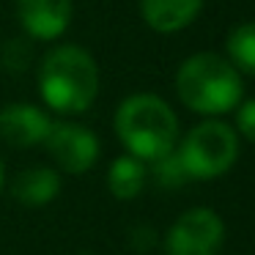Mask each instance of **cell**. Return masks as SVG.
Listing matches in <instances>:
<instances>
[{
    "label": "cell",
    "mask_w": 255,
    "mask_h": 255,
    "mask_svg": "<svg viewBox=\"0 0 255 255\" xmlns=\"http://www.w3.org/2000/svg\"><path fill=\"white\" fill-rule=\"evenodd\" d=\"M50 116L33 105H8L0 110V140L14 148L41 145L50 134Z\"/></svg>",
    "instance_id": "cell-7"
},
{
    "label": "cell",
    "mask_w": 255,
    "mask_h": 255,
    "mask_svg": "<svg viewBox=\"0 0 255 255\" xmlns=\"http://www.w3.org/2000/svg\"><path fill=\"white\" fill-rule=\"evenodd\" d=\"M0 189H3V162H0Z\"/></svg>",
    "instance_id": "cell-15"
},
{
    "label": "cell",
    "mask_w": 255,
    "mask_h": 255,
    "mask_svg": "<svg viewBox=\"0 0 255 255\" xmlns=\"http://www.w3.org/2000/svg\"><path fill=\"white\" fill-rule=\"evenodd\" d=\"M154 176L162 187H178V184L189 181L178 154H167V156H162V159H156L154 162Z\"/></svg>",
    "instance_id": "cell-13"
},
{
    "label": "cell",
    "mask_w": 255,
    "mask_h": 255,
    "mask_svg": "<svg viewBox=\"0 0 255 255\" xmlns=\"http://www.w3.org/2000/svg\"><path fill=\"white\" fill-rule=\"evenodd\" d=\"M145 178H148V170L145 165L137 159V156L127 154L118 156V159L110 162V170H107V189H110L113 198L118 200H132L143 192Z\"/></svg>",
    "instance_id": "cell-11"
},
{
    "label": "cell",
    "mask_w": 255,
    "mask_h": 255,
    "mask_svg": "<svg viewBox=\"0 0 255 255\" xmlns=\"http://www.w3.org/2000/svg\"><path fill=\"white\" fill-rule=\"evenodd\" d=\"M61 192V176L52 167H28L11 181V195L22 206H47Z\"/></svg>",
    "instance_id": "cell-10"
},
{
    "label": "cell",
    "mask_w": 255,
    "mask_h": 255,
    "mask_svg": "<svg viewBox=\"0 0 255 255\" xmlns=\"http://www.w3.org/2000/svg\"><path fill=\"white\" fill-rule=\"evenodd\" d=\"M225 242V222L214 209H189L170 225L165 236L167 255H217Z\"/></svg>",
    "instance_id": "cell-5"
},
{
    "label": "cell",
    "mask_w": 255,
    "mask_h": 255,
    "mask_svg": "<svg viewBox=\"0 0 255 255\" xmlns=\"http://www.w3.org/2000/svg\"><path fill=\"white\" fill-rule=\"evenodd\" d=\"M242 74L231 61L214 52H198L178 66L176 94L189 110L220 116L242 102Z\"/></svg>",
    "instance_id": "cell-3"
},
{
    "label": "cell",
    "mask_w": 255,
    "mask_h": 255,
    "mask_svg": "<svg viewBox=\"0 0 255 255\" xmlns=\"http://www.w3.org/2000/svg\"><path fill=\"white\" fill-rule=\"evenodd\" d=\"M236 127H239V134H242V137H247L250 143H255V99H247V102L239 105Z\"/></svg>",
    "instance_id": "cell-14"
},
{
    "label": "cell",
    "mask_w": 255,
    "mask_h": 255,
    "mask_svg": "<svg viewBox=\"0 0 255 255\" xmlns=\"http://www.w3.org/2000/svg\"><path fill=\"white\" fill-rule=\"evenodd\" d=\"M116 134L140 162H156L176 148L178 118L165 99L154 94H134L118 107Z\"/></svg>",
    "instance_id": "cell-1"
},
{
    "label": "cell",
    "mask_w": 255,
    "mask_h": 255,
    "mask_svg": "<svg viewBox=\"0 0 255 255\" xmlns=\"http://www.w3.org/2000/svg\"><path fill=\"white\" fill-rule=\"evenodd\" d=\"M228 55L231 63L244 74L255 77V22H244L228 36Z\"/></svg>",
    "instance_id": "cell-12"
},
{
    "label": "cell",
    "mask_w": 255,
    "mask_h": 255,
    "mask_svg": "<svg viewBox=\"0 0 255 255\" xmlns=\"http://www.w3.org/2000/svg\"><path fill=\"white\" fill-rule=\"evenodd\" d=\"M239 137L225 121H203L184 137L178 159L189 178H217L233 167Z\"/></svg>",
    "instance_id": "cell-4"
},
{
    "label": "cell",
    "mask_w": 255,
    "mask_h": 255,
    "mask_svg": "<svg viewBox=\"0 0 255 255\" xmlns=\"http://www.w3.org/2000/svg\"><path fill=\"white\" fill-rule=\"evenodd\" d=\"M39 91L41 99L55 113L74 116L85 113L99 91V69L96 61L74 44L55 47L47 52L39 69Z\"/></svg>",
    "instance_id": "cell-2"
},
{
    "label": "cell",
    "mask_w": 255,
    "mask_h": 255,
    "mask_svg": "<svg viewBox=\"0 0 255 255\" xmlns=\"http://www.w3.org/2000/svg\"><path fill=\"white\" fill-rule=\"evenodd\" d=\"M143 19L156 33H176L187 28L203 8V0H143Z\"/></svg>",
    "instance_id": "cell-9"
},
{
    "label": "cell",
    "mask_w": 255,
    "mask_h": 255,
    "mask_svg": "<svg viewBox=\"0 0 255 255\" xmlns=\"http://www.w3.org/2000/svg\"><path fill=\"white\" fill-rule=\"evenodd\" d=\"M22 28L33 39H58L72 22V0H17Z\"/></svg>",
    "instance_id": "cell-8"
},
{
    "label": "cell",
    "mask_w": 255,
    "mask_h": 255,
    "mask_svg": "<svg viewBox=\"0 0 255 255\" xmlns=\"http://www.w3.org/2000/svg\"><path fill=\"white\" fill-rule=\"evenodd\" d=\"M44 145L55 159V165L63 167L66 173H74V176L88 173L99 159V137L80 124L52 121Z\"/></svg>",
    "instance_id": "cell-6"
}]
</instances>
